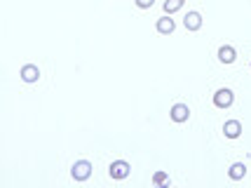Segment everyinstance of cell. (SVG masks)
I'll return each mask as SVG.
<instances>
[{
	"mask_svg": "<svg viewBox=\"0 0 251 188\" xmlns=\"http://www.w3.org/2000/svg\"><path fill=\"white\" fill-rule=\"evenodd\" d=\"M71 177L75 179V181H87L89 177H92V165H89L87 160H77L75 165H73V169H71Z\"/></svg>",
	"mask_w": 251,
	"mask_h": 188,
	"instance_id": "cell-1",
	"label": "cell"
},
{
	"mask_svg": "<svg viewBox=\"0 0 251 188\" xmlns=\"http://www.w3.org/2000/svg\"><path fill=\"white\" fill-rule=\"evenodd\" d=\"M232 101H235V94H232V89L228 87H221L216 94H214V104H216V108H230L232 106Z\"/></svg>",
	"mask_w": 251,
	"mask_h": 188,
	"instance_id": "cell-2",
	"label": "cell"
},
{
	"mask_svg": "<svg viewBox=\"0 0 251 188\" xmlns=\"http://www.w3.org/2000/svg\"><path fill=\"white\" fill-rule=\"evenodd\" d=\"M129 162H125V160H115L113 165L108 167V172H110V177L115 179V181H122V179H127L129 177Z\"/></svg>",
	"mask_w": 251,
	"mask_h": 188,
	"instance_id": "cell-3",
	"label": "cell"
},
{
	"mask_svg": "<svg viewBox=\"0 0 251 188\" xmlns=\"http://www.w3.org/2000/svg\"><path fill=\"white\" fill-rule=\"evenodd\" d=\"M169 115H172V120L174 122H186L188 118H190V108H188L186 104H174Z\"/></svg>",
	"mask_w": 251,
	"mask_h": 188,
	"instance_id": "cell-4",
	"label": "cell"
},
{
	"mask_svg": "<svg viewBox=\"0 0 251 188\" xmlns=\"http://www.w3.org/2000/svg\"><path fill=\"white\" fill-rule=\"evenodd\" d=\"M174 28H176V24H174V19H172V14H164V17L157 19V33L169 35V33H174Z\"/></svg>",
	"mask_w": 251,
	"mask_h": 188,
	"instance_id": "cell-5",
	"label": "cell"
},
{
	"mask_svg": "<svg viewBox=\"0 0 251 188\" xmlns=\"http://www.w3.org/2000/svg\"><path fill=\"white\" fill-rule=\"evenodd\" d=\"M183 26L188 31H200L202 28V14L200 12H188L186 19H183Z\"/></svg>",
	"mask_w": 251,
	"mask_h": 188,
	"instance_id": "cell-6",
	"label": "cell"
},
{
	"mask_svg": "<svg viewBox=\"0 0 251 188\" xmlns=\"http://www.w3.org/2000/svg\"><path fill=\"white\" fill-rule=\"evenodd\" d=\"M235 59H237V52H235L232 45H223V47H219V61L221 64H235Z\"/></svg>",
	"mask_w": 251,
	"mask_h": 188,
	"instance_id": "cell-7",
	"label": "cell"
},
{
	"mask_svg": "<svg viewBox=\"0 0 251 188\" xmlns=\"http://www.w3.org/2000/svg\"><path fill=\"white\" fill-rule=\"evenodd\" d=\"M38 78H40V68L35 66V64H26V66L22 68L24 82H38Z\"/></svg>",
	"mask_w": 251,
	"mask_h": 188,
	"instance_id": "cell-8",
	"label": "cell"
},
{
	"mask_svg": "<svg viewBox=\"0 0 251 188\" xmlns=\"http://www.w3.org/2000/svg\"><path fill=\"white\" fill-rule=\"evenodd\" d=\"M223 134H226L228 139H237L242 134V122L240 120H228L223 125Z\"/></svg>",
	"mask_w": 251,
	"mask_h": 188,
	"instance_id": "cell-9",
	"label": "cell"
},
{
	"mask_svg": "<svg viewBox=\"0 0 251 188\" xmlns=\"http://www.w3.org/2000/svg\"><path fill=\"white\" fill-rule=\"evenodd\" d=\"M228 177L232 179V181H240V179L247 177V165L244 162H235V165L228 169Z\"/></svg>",
	"mask_w": 251,
	"mask_h": 188,
	"instance_id": "cell-10",
	"label": "cell"
},
{
	"mask_svg": "<svg viewBox=\"0 0 251 188\" xmlns=\"http://www.w3.org/2000/svg\"><path fill=\"white\" fill-rule=\"evenodd\" d=\"M183 2L186 0H164V14H174L183 7Z\"/></svg>",
	"mask_w": 251,
	"mask_h": 188,
	"instance_id": "cell-11",
	"label": "cell"
},
{
	"mask_svg": "<svg viewBox=\"0 0 251 188\" xmlns=\"http://www.w3.org/2000/svg\"><path fill=\"white\" fill-rule=\"evenodd\" d=\"M153 184L155 186H169V177L164 172H155L153 174Z\"/></svg>",
	"mask_w": 251,
	"mask_h": 188,
	"instance_id": "cell-12",
	"label": "cell"
},
{
	"mask_svg": "<svg viewBox=\"0 0 251 188\" xmlns=\"http://www.w3.org/2000/svg\"><path fill=\"white\" fill-rule=\"evenodd\" d=\"M136 5H139L141 10H151L155 5V0H136Z\"/></svg>",
	"mask_w": 251,
	"mask_h": 188,
	"instance_id": "cell-13",
	"label": "cell"
}]
</instances>
